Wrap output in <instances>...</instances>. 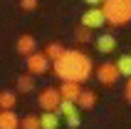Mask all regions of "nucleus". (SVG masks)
Returning a JSON list of instances; mask_svg holds the SVG:
<instances>
[{
    "label": "nucleus",
    "mask_w": 131,
    "mask_h": 129,
    "mask_svg": "<svg viewBox=\"0 0 131 129\" xmlns=\"http://www.w3.org/2000/svg\"><path fill=\"white\" fill-rule=\"evenodd\" d=\"M52 72H54L62 82H79V85H84V82L92 77L94 64H92V60H89L87 52H82V50H64L62 57L52 62Z\"/></svg>",
    "instance_id": "1"
},
{
    "label": "nucleus",
    "mask_w": 131,
    "mask_h": 129,
    "mask_svg": "<svg viewBox=\"0 0 131 129\" xmlns=\"http://www.w3.org/2000/svg\"><path fill=\"white\" fill-rule=\"evenodd\" d=\"M102 13L109 25L114 27H124L131 22V0H104Z\"/></svg>",
    "instance_id": "2"
},
{
    "label": "nucleus",
    "mask_w": 131,
    "mask_h": 129,
    "mask_svg": "<svg viewBox=\"0 0 131 129\" xmlns=\"http://www.w3.org/2000/svg\"><path fill=\"white\" fill-rule=\"evenodd\" d=\"M59 102H62V94H59L57 87H45L37 97V104L42 107V112H57Z\"/></svg>",
    "instance_id": "3"
},
{
    "label": "nucleus",
    "mask_w": 131,
    "mask_h": 129,
    "mask_svg": "<svg viewBox=\"0 0 131 129\" xmlns=\"http://www.w3.org/2000/svg\"><path fill=\"white\" fill-rule=\"evenodd\" d=\"M119 67H116V62H102L99 67H96V79H99V85H104V87H114L119 82Z\"/></svg>",
    "instance_id": "4"
},
{
    "label": "nucleus",
    "mask_w": 131,
    "mask_h": 129,
    "mask_svg": "<svg viewBox=\"0 0 131 129\" xmlns=\"http://www.w3.org/2000/svg\"><path fill=\"white\" fill-rule=\"evenodd\" d=\"M52 70V60L45 55V52H32L27 57V72L32 75V77H37V75H45V72Z\"/></svg>",
    "instance_id": "5"
},
{
    "label": "nucleus",
    "mask_w": 131,
    "mask_h": 129,
    "mask_svg": "<svg viewBox=\"0 0 131 129\" xmlns=\"http://www.w3.org/2000/svg\"><path fill=\"white\" fill-rule=\"evenodd\" d=\"M104 22H106V17H104L102 7H89V10H84V15H82V25L89 27V30L102 27Z\"/></svg>",
    "instance_id": "6"
},
{
    "label": "nucleus",
    "mask_w": 131,
    "mask_h": 129,
    "mask_svg": "<svg viewBox=\"0 0 131 129\" xmlns=\"http://www.w3.org/2000/svg\"><path fill=\"white\" fill-rule=\"evenodd\" d=\"M15 47H17V55L30 57L32 52H37V40L32 35H20V37H17V42H15Z\"/></svg>",
    "instance_id": "7"
},
{
    "label": "nucleus",
    "mask_w": 131,
    "mask_h": 129,
    "mask_svg": "<svg viewBox=\"0 0 131 129\" xmlns=\"http://www.w3.org/2000/svg\"><path fill=\"white\" fill-rule=\"evenodd\" d=\"M94 47L102 52V55H109V52H114V50H116V37H114V35H109V32H104V35H99V37H96Z\"/></svg>",
    "instance_id": "8"
},
{
    "label": "nucleus",
    "mask_w": 131,
    "mask_h": 129,
    "mask_svg": "<svg viewBox=\"0 0 131 129\" xmlns=\"http://www.w3.org/2000/svg\"><path fill=\"white\" fill-rule=\"evenodd\" d=\"M59 94H62V99L77 102L79 94H82V85L79 82H62V85H59Z\"/></svg>",
    "instance_id": "9"
},
{
    "label": "nucleus",
    "mask_w": 131,
    "mask_h": 129,
    "mask_svg": "<svg viewBox=\"0 0 131 129\" xmlns=\"http://www.w3.org/2000/svg\"><path fill=\"white\" fill-rule=\"evenodd\" d=\"M0 129H20V117L15 109H0Z\"/></svg>",
    "instance_id": "10"
},
{
    "label": "nucleus",
    "mask_w": 131,
    "mask_h": 129,
    "mask_svg": "<svg viewBox=\"0 0 131 129\" xmlns=\"http://www.w3.org/2000/svg\"><path fill=\"white\" fill-rule=\"evenodd\" d=\"M59 112H42L40 114V127L42 129H57L59 127Z\"/></svg>",
    "instance_id": "11"
},
{
    "label": "nucleus",
    "mask_w": 131,
    "mask_h": 129,
    "mask_svg": "<svg viewBox=\"0 0 131 129\" xmlns=\"http://www.w3.org/2000/svg\"><path fill=\"white\" fill-rule=\"evenodd\" d=\"M15 87H17V92L20 94H27V92H32V89H35V77H32V75H20V77L15 79Z\"/></svg>",
    "instance_id": "12"
},
{
    "label": "nucleus",
    "mask_w": 131,
    "mask_h": 129,
    "mask_svg": "<svg viewBox=\"0 0 131 129\" xmlns=\"http://www.w3.org/2000/svg\"><path fill=\"white\" fill-rule=\"evenodd\" d=\"M17 104V94L13 89H0V109H15Z\"/></svg>",
    "instance_id": "13"
},
{
    "label": "nucleus",
    "mask_w": 131,
    "mask_h": 129,
    "mask_svg": "<svg viewBox=\"0 0 131 129\" xmlns=\"http://www.w3.org/2000/svg\"><path fill=\"white\" fill-rule=\"evenodd\" d=\"M94 104H96V94L92 92V89H82L79 99H77V107L79 109H92Z\"/></svg>",
    "instance_id": "14"
},
{
    "label": "nucleus",
    "mask_w": 131,
    "mask_h": 129,
    "mask_svg": "<svg viewBox=\"0 0 131 129\" xmlns=\"http://www.w3.org/2000/svg\"><path fill=\"white\" fill-rule=\"evenodd\" d=\"M57 112H59V117L64 119V117H69V114H77V112H79V107H77V102H72V99H62Z\"/></svg>",
    "instance_id": "15"
},
{
    "label": "nucleus",
    "mask_w": 131,
    "mask_h": 129,
    "mask_svg": "<svg viewBox=\"0 0 131 129\" xmlns=\"http://www.w3.org/2000/svg\"><path fill=\"white\" fill-rule=\"evenodd\" d=\"M116 67H119V75H121V77H126V79L131 77V52H129V55H121V57H119Z\"/></svg>",
    "instance_id": "16"
},
{
    "label": "nucleus",
    "mask_w": 131,
    "mask_h": 129,
    "mask_svg": "<svg viewBox=\"0 0 131 129\" xmlns=\"http://www.w3.org/2000/svg\"><path fill=\"white\" fill-rule=\"evenodd\" d=\"M45 55H47V57L54 62V60H59L62 55H64V47H62L59 42H50L47 47H45Z\"/></svg>",
    "instance_id": "17"
},
{
    "label": "nucleus",
    "mask_w": 131,
    "mask_h": 129,
    "mask_svg": "<svg viewBox=\"0 0 131 129\" xmlns=\"http://www.w3.org/2000/svg\"><path fill=\"white\" fill-rule=\"evenodd\" d=\"M20 129H42V127H40V117H35V114L22 117V119H20Z\"/></svg>",
    "instance_id": "18"
},
{
    "label": "nucleus",
    "mask_w": 131,
    "mask_h": 129,
    "mask_svg": "<svg viewBox=\"0 0 131 129\" xmlns=\"http://www.w3.org/2000/svg\"><path fill=\"white\" fill-rule=\"evenodd\" d=\"M74 40H77V42H89V40H92V30L79 25V27L74 30Z\"/></svg>",
    "instance_id": "19"
},
{
    "label": "nucleus",
    "mask_w": 131,
    "mask_h": 129,
    "mask_svg": "<svg viewBox=\"0 0 131 129\" xmlns=\"http://www.w3.org/2000/svg\"><path fill=\"white\" fill-rule=\"evenodd\" d=\"M64 122H67V127H69V129H79V124H82V119H79V112H77V114H69V117H64Z\"/></svg>",
    "instance_id": "20"
},
{
    "label": "nucleus",
    "mask_w": 131,
    "mask_h": 129,
    "mask_svg": "<svg viewBox=\"0 0 131 129\" xmlns=\"http://www.w3.org/2000/svg\"><path fill=\"white\" fill-rule=\"evenodd\" d=\"M17 5H20V10H25V13H30V10H35V7H37V0H20Z\"/></svg>",
    "instance_id": "21"
},
{
    "label": "nucleus",
    "mask_w": 131,
    "mask_h": 129,
    "mask_svg": "<svg viewBox=\"0 0 131 129\" xmlns=\"http://www.w3.org/2000/svg\"><path fill=\"white\" fill-rule=\"evenodd\" d=\"M124 97H126V102L131 104V77L126 79V87H124Z\"/></svg>",
    "instance_id": "22"
},
{
    "label": "nucleus",
    "mask_w": 131,
    "mask_h": 129,
    "mask_svg": "<svg viewBox=\"0 0 131 129\" xmlns=\"http://www.w3.org/2000/svg\"><path fill=\"white\" fill-rule=\"evenodd\" d=\"M84 3H87V5H92V7H99L104 0H84Z\"/></svg>",
    "instance_id": "23"
}]
</instances>
